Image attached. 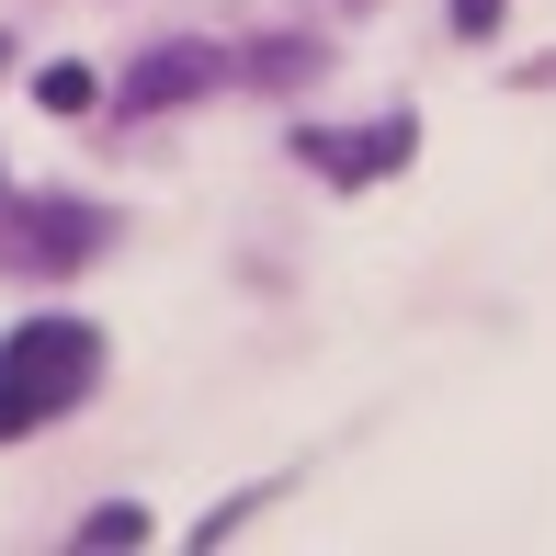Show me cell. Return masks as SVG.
<instances>
[{"mask_svg": "<svg viewBox=\"0 0 556 556\" xmlns=\"http://www.w3.org/2000/svg\"><path fill=\"white\" fill-rule=\"evenodd\" d=\"M91 375H103V341H91L80 318L12 330V341H0V443L35 432V420H58L68 397H91Z\"/></svg>", "mask_w": 556, "mask_h": 556, "instance_id": "obj_1", "label": "cell"}, {"mask_svg": "<svg viewBox=\"0 0 556 556\" xmlns=\"http://www.w3.org/2000/svg\"><path fill=\"white\" fill-rule=\"evenodd\" d=\"M216 80V58L205 46H160V58L137 68V80H125V114H160V103H193V91Z\"/></svg>", "mask_w": 556, "mask_h": 556, "instance_id": "obj_2", "label": "cell"}, {"mask_svg": "<svg viewBox=\"0 0 556 556\" xmlns=\"http://www.w3.org/2000/svg\"><path fill=\"white\" fill-rule=\"evenodd\" d=\"M307 148L341 170V182H364V170H397V160H409V125H375V137H307Z\"/></svg>", "mask_w": 556, "mask_h": 556, "instance_id": "obj_3", "label": "cell"}, {"mask_svg": "<svg viewBox=\"0 0 556 556\" xmlns=\"http://www.w3.org/2000/svg\"><path fill=\"white\" fill-rule=\"evenodd\" d=\"M23 250H35V262H80V250H91V216H80V205L23 216Z\"/></svg>", "mask_w": 556, "mask_h": 556, "instance_id": "obj_4", "label": "cell"}, {"mask_svg": "<svg viewBox=\"0 0 556 556\" xmlns=\"http://www.w3.org/2000/svg\"><path fill=\"white\" fill-rule=\"evenodd\" d=\"M35 103H46V114H80V103H91V68H46Z\"/></svg>", "mask_w": 556, "mask_h": 556, "instance_id": "obj_5", "label": "cell"}, {"mask_svg": "<svg viewBox=\"0 0 556 556\" xmlns=\"http://www.w3.org/2000/svg\"><path fill=\"white\" fill-rule=\"evenodd\" d=\"M137 534H148V511H91L80 522V545H137Z\"/></svg>", "mask_w": 556, "mask_h": 556, "instance_id": "obj_6", "label": "cell"}, {"mask_svg": "<svg viewBox=\"0 0 556 556\" xmlns=\"http://www.w3.org/2000/svg\"><path fill=\"white\" fill-rule=\"evenodd\" d=\"M0 58H12V46H0Z\"/></svg>", "mask_w": 556, "mask_h": 556, "instance_id": "obj_7", "label": "cell"}]
</instances>
